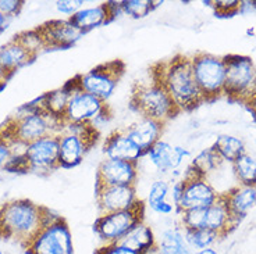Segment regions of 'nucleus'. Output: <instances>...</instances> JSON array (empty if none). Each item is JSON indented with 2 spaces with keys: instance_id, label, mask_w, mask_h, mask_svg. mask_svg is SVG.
<instances>
[{
  "instance_id": "nucleus-1",
  "label": "nucleus",
  "mask_w": 256,
  "mask_h": 254,
  "mask_svg": "<svg viewBox=\"0 0 256 254\" xmlns=\"http://www.w3.org/2000/svg\"><path fill=\"white\" fill-rule=\"evenodd\" d=\"M149 72L164 86L180 111H192L205 103L194 78L191 58L188 56L177 54L167 61H159L152 65Z\"/></svg>"
},
{
  "instance_id": "nucleus-2",
  "label": "nucleus",
  "mask_w": 256,
  "mask_h": 254,
  "mask_svg": "<svg viewBox=\"0 0 256 254\" xmlns=\"http://www.w3.org/2000/svg\"><path fill=\"white\" fill-rule=\"evenodd\" d=\"M58 214L28 199H17L0 206V238L26 245Z\"/></svg>"
},
{
  "instance_id": "nucleus-3",
  "label": "nucleus",
  "mask_w": 256,
  "mask_h": 254,
  "mask_svg": "<svg viewBox=\"0 0 256 254\" xmlns=\"http://www.w3.org/2000/svg\"><path fill=\"white\" fill-rule=\"evenodd\" d=\"M63 129V122L48 114L44 110L30 108L26 104L20 108L18 113L8 118L0 127V134L4 138L18 139L24 143L44 138L46 135L58 134Z\"/></svg>"
},
{
  "instance_id": "nucleus-4",
  "label": "nucleus",
  "mask_w": 256,
  "mask_h": 254,
  "mask_svg": "<svg viewBox=\"0 0 256 254\" xmlns=\"http://www.w3.org/2000/svg\"><path fill=\"white\" fill-rule=\"evenodd\" d=\"M131 107L141 117L166 124L181 111L176 106L164 86L150 76L148 82H136L131 93Z\"/></svg>"
},
{
  "instance_id": "nucleus-5",
  "label": "nucleus",
  "mask_w": 256,
  "mask_h": 254,
  "mask_svg": "<svg viewBox=\"0 0 256 254\" xmlns=\"http://www.w3.org/2000/svg\"><path fill=\"white\" fill-rule=\"evenodd\" d=\"M226 60L224 96L248 104L256 97V64L248 56L228 54Z\"/></svg>"
},
{
  "instance_id": "nucleus-6",
  "label": "nucleus",
  "mask_w": 256,
  "mask_h": 254,
  "mask_svg": "<svg viewBox=\"0 0 256 254\" xmlns=\"http://www.w3.org/2000/svg\"><path fill=\"white\" fill-rule=\"evenodd\" d=\"M58 135L60 168H72L81 164L99 138L96 127L90 124H63V129Z\"/></svg>"
},
{
  "instance_id": "nucleus-7",
  "label": "nucleus",
  "mask_w": 256,
  "mask_h": 254,
  "mask_svg": "<svg viewBox=\"0 0 256 254\" xmlns=\"http://www.w3.org/2000/svg\"><path fill=\"white\" fill-rule=\"evenodd\" d=\"M194 78L198 83L204 102L210 103L224 95L226 86V60L210 53H196L191 56Z\"/></svg>"
},
{
  "instance_id": "nucleus-8",
  "label": "nucleus",
  "mask_w": 256,
  "mask_h": 254,
  "mask_svg": "<svg viewBox=\"0 0 256 254\" xmlns=\"http://www.w3.org/2000/svg\"><path fill=\"white\" fill-rule=\"evenodd\" d=\"M26 254H74L70 227L62 216L48 223L26 248Z\"/></svg>"
},
{
  "instance_id": "nucleus-9",
  "label": "nucleus",
  "mask_w": 256,
  "mask_h": 254,
  "mask_svg": "<svg viewBox=\"0 0 256 254\" xmlns=\"http://www.w3.org/2000/svg\"><path fill=\"white\" fill-rule=\"evenodd\" d=\"M126 72V64L122 60H113L99 64L85 74L77 76L78 86L90 95L106 102L114 93L117 85Z\"/></svg>"
},
{
  "instance_id": "nucleus-10",
  "label": "nucleus",
  "mask_w": 256,
  "mask_h": 254,
  "mask_svg": "<svg viewBox=\"0 0 256 254\" xmlns=\"http://www.w3.org/2000/svg\"><path fill=\"white\" fill-rule=\"evenodd\" d=\"M144 216L145 204L141 200L134 209L100 214L94 224V231L103 245L118 243L135 224L144 220Z\"/></svg>"
},
{
  "instance_id": "nucleus-11",
  "label": "nucleus",
  "mask_w": 256,
  "mask_h": 254,
  "mask_svg": "<svg viewBox=\"0 0 256 254\" xmlns=\"http://www.w3.org/2000/svg\"><path fill=\"white\" fill-rule=\"evenodd\" d=\"M109 115V106L106 102L85 92L77 85L63 115V124H90L96 127L100 121H106Z\"/></svg>"
},
{
  "instance_id": "nucleus-12",
  "label": "nucleus",
  "mask_w": 256,
  "mask_h": 254,
  "mask_svg": "<svg viewBox=\"0 0 256 254\" xmlns=\"http://www.w3.org/2000/svg\"><path fill=\"white\" fill-rule=\"evenodd\" d=\"M184 192L177 206V213L194 209H206L218 202L222 193L210 184L209 178L199 175L192 167H190L182 177Z\"/></svg>"
},
{
  "instance_id": "nucleus-13",
  "label": "nucleus",
  "mask_w": 256,
  "mask_h": 254,
  "mask_svg": "<svg viewBox=\"0 0 256 254\" xmlns=\"http://www.w3.org/2000/svg\"><path fill=\"white\" fill-rule=\"evenodd\" d=\"M28 171L48 175L58 167V135L50 134L28 143L26 152Z\"/></svg>"
},
{
  "instance_id": "nucleus-14",
  "label": "nucleus",
  "mask_w": 256,
  "mask_h": 254,
  "mask_svg": "<svg viewBox=\"0 0 256 254\" xmlns=\"http://www.w3.org/2000/svg\"><path fill=\"white\" fill-rule=\"evenodd\" d=\"M96 203L100 214L134 209L141 202L135 185L130 186H95Z\"/></svg>"
},
{
  "instance_id": "nucleus-15",
  "label": "nucleus",
  "mask_w": 256,
  "mask_h": 254,
  "mask_svg": "<svg viewBox=\"0 0 256 254\" xmlns=\"http://www.w3.org/2000/svg\"><path fill=\"white\" fill-rule=\"evenodd\" d=\"M140 167L135 161L104 159L98 167L96 185L100 186H130L136 184Z\"/></svg>"
},
{
  "instance_id": "nucleus-16",
  "label": "nucleus",
  "mask_w": 256,
  "mask_h": 254,
  "mask_svg": "<svg viewBox=\"0 0 256 254\" xmlns=\"http://www.w3.org/2000/svg\"><path fill=\"white\" fill-rule=\"evenodd\" d=\"M120 14H122L120 1H104L96 6L82 7L68 19L85 35L86 32L113 21Z\"/></svg>"
},
{
  "instance_id": "nucleus-17",
  "label": "nucleus",
  "mask_w": 256,
  "mask_h": 254,
  "mask_svg": "<svg viewBox=\"0 0 256 254\" xmlns=\"http://www.w3.org/2000/svg\"><path fill=\"white\" fill-rule=\"evenodd\" d=\"M190 156L191 153L188 149L172 145L163 139H160L144 154V157H148L149 163L159 174H170L178 170L182 163L190 159Z\"/></svg>"
},
{
  "instance_id": "nucleus-18",
  "label": "nucleus",
  "mask_w": 256,
  "mask_h": 254,
  "mask_svg": "<svg viewBox=\"0 0 256 254\" xmlns=\"http://www.w3.org/2000/svg\"><path fill=\"white\" fill-rule=\"evenodd\" d=\"M45 40L48 50L50 49H67L76 45L84 33L70 19H50L36 28Z\"/></svg>"
},
{
  "instance_id": "nucleus-19",
  "label": "nucleus",
  "mask_w": 256,
  "mask_h": 254,
  "mask_svg": "<svg viewBox=\"0 0 256 254\" xmlns=\"http://www.w3.org/2000/svg\"><path fill=\"white\" fill-rule=\"evenodd\" d=\"M77 78L74 76L72 79L67 81L62 88L46 92L42 96L36 97L35 100L26 103V106L30 108H38V110H44L48 114L53 115L54 118L63 122V115L67 110L70 97L72 92L77 88Z\"/></svg>"
},
{
  "instance_id": "nucleus-20",
  "label": "nucleus",
  "mask_w": 256,
  "mask_h": 254,
  "mask_svg": "<svg viewBox=\"0 0 256 254\" xmlns=\"http://www.w3.org/2000/svg\"><path fill=\"white\" fill-rule=\"evenodd\" d=\"M236 227L256 209V185H240L222 193Z\"/></svg>"
},
{
  "instance_id": "nucleus-21",
  "label": "nucleus",
  "mask_w": 256,
  "mask_h": 254,
  "mask_svg": "<svg viewBox=\"0 0 256 254\" xmlns=\"http://www.w3.org/2000/svg\"><path fill=\"white\" fill-rule=\"evenodd\" d=\"M164 125L166 124L159 122V121L141 117L140 120L135 121L134 124H131L130 127L126 128L124 132L145 154L150 147L162 139Z\"/></svg>"
},
{
  "instance_id": "nucleus-22",
  "label": "nucleus",
  "mask_w": 256,
  "mask_h": 254,
  "mask_svg": "<svg viewBox=\"0 0 256 254\" xmlns=\"http://www.w3.org/2000/svg\"><path fill=\"white\" fill-rule=\"evenodd\" d=\"M103 154H104V159L126 160V161H135V163H140V160L144 157L141 149L128 138L124 129L113 131L106 138L104 145H103Z\"/></svg>"
},
{
  "instance_id": "nucleus-23",
  "label": "nucleus",
  "mask_w": 256,
  "mask_h": 254,
  "mask_svg": "<svg viewBox=\"0 0 256 254\" xmlns=\"http://www.w3.org/2000/svg\"><path fill=\"white\" fill-rule=\"evenodd\" d=\"M35 56L26 50L14 36L10 42L0 46V68L10 79L22 67L35 60Z\"/></svg>"
},
{
  "instance_id": "nucleus-24",
  "label": "nucleus",
  "mask_w": 256,
  "mask_h": 254,
  "mask_svg": "<svg viewBox=\"0 0 256 254\" xmlns=\"http://www.w3.org/2000/svg\"><path fill=\"white\" fill-rule=\"evenodd\" d=\"M236 225L232 223L230 211L227 207V203L224 200L223 195H220L216 203H213L205 209V217H204V228L209 229L212 232L218 234L220 238L228 235Z\"/></svg>"
},
{
  "instance_id": "nucleus-25",
  "label": "nucleus",
  "mask_w": 256,
  "mask_h": 254,
  "mask_svg": "<svg viewBox=\"0 0 256 254\" xmlns=\"http://www.w3.org/2000/svg\"><path fill=\"white\" fill-rule=\"evenodd\" d=\"M122 245L128 248L135 254H154L156 250V236L144 220L136 223L127 232V235L120 241Z\"/></svg>"
},
{
  "instance_id": "nucleus-26",
  "label": "nucleus",
  "mask_w": 256,
  "mask_h": 254,
  "mask_svg": "<svg viewBox=\"0 0 256 254\" xmlns=\"http://www.w3.org/2000/svg\"><path fill=\"white\" fill-rule=\"evenodd\" d=\"M154 254H194L186 243V229L181 224L162 231L159 239H156Z\"/></svg>"
},
{
  "instance_id": "nucleus-27",
  "label": "nucleus",
  "mask_w": 256,
  "mask_h": 254,
  "mask_svg": "<svg viewBox=\"0 0 256 254\" xmlns=\"http://www.w3.org/2000/svg\"><path fill=\"white\" fill-rule=\"evenodd\" d=\"M168 197H170V182L164 178L154 179L148 192V206L150 207V210L159 216L173 214L174 211H177V207L172 200H168Z\"/></svg>"
},
{
  "instance_id": "nucleus-28",
  "label": "nucleus",
  "mask_w": 256,
  "mask_h": 254,
  "mask_svg": "<svg viewBox=\"0 0 256 254\" xmlns=\"http://www.w3.org/2000/svg\"><path fill=\"white\" fill-rule=\"evenodd\" d=\"M212 147L218 152L224 163H230V164H232L241 154L246 152L245 142L236 135L228 134L218 135Z\"/></svg>"
},
{
  "instance_id": "nucleus-29",
  "label": "nucleus",
  "mask_w": 256,
  "mask_h": 254,
  "mask_svg": "<svg viewBox=\"0 0 256 254\" xmlns=\"http://www.w3.org/2000/svg\"><path fill=\"white\" fill-rule=\"evenodd\" d=\"M224 161L222 157L218 156V152L213 147H208L204 149L202 152H199L194 160H192L191 167L198 172L199 175L202 177H209L212 172L218 171V168L222 167Z\"/></svg>"
},
{
  "instance_id": "nucleus-30",
  "label": "nucleus",
  "mask_w": 256,
  "mask_h": 254,
  "mask_svg": "<svg viewBox=\"0 0 256 254\" xmlns=\"http://www.w3.org/2000/svg\"><path fill=\"white\" fill-rule=\"evenodd\" d=\"M231 165L238 184L256 185V159L252 154L245 152Z\"/></svg>"
},
{
  "instance_id": "nucleus-31",
  "label": "nucleus",
  "mask_w": 256,
  "mask_h": 254,
  "mask_svg": "<svg viewBox=\"0 0 256 254\" xmlns=\"http://www.w3.org/2000/svg\"><path fill=\"white\" fill-rule=\"evenodd\" d=\"M186 239L190 249L195 253L204 249L213 248L220 236L209 229H186Z\"/></svg>"
},
{
  "instance_id": "nucleus-32",
  "label": "nucleus",
  "mask_w": 256,
  "mask_h": 254,
  "mask_svg": "<svg viewBox=\"0 0 256 254\" xmlns=\"http://www.w3.org/2000/svg\"><path fill=\"white\" fill-rule=\"evenodd\" d=\"M159 4H162V1L154 0H122L120 1V8L124 15L140 19L149 15Z\"/></svg>"
},
{
  "instance_id": "nucleus-33",
  "label": "nucleus",
  "mask_w": 256,
  "mask_h": 254,
  "mask_svg": "<svg viewBox=\"0 0 256 254\" xmlns=\"http://www.w3.org/2000/svg\"><path fill=\"white\" fill-rule=\"evenodd\" d=\"M17 40H18L21 45L26 47V50L32 53L35 57H38V54L40 51L48 50V47L45 45V40L40 36L39 31L35 28V29H31V31H24L18 33L17 36Z\"/></svg>"
},
{
  "instance_id": "nucleus-34",
  "label": "nucleus",
  "mask_w": 256,
  "mask_h": 254,
  "mask_svg": "<svg viewBox=\"0 0 256 254\" xmlns=\"http://www.w3.org/2000/svg\"><path fill=\"white\" fill-rule=\"evenodd\" d=\"M209 3L220 17H232L240 13L241 7V0H213Z\"/></svg>"
},
{
  "instance_id": "nucleus-35",
  "label": "nucleus",
  "mask_w": 256,
  "mask_h": 254,
  "mask_svg": "<svg viewBox=\"0 0 256 254\" xmlns=\"http://www.w3.org/2000/svg\"><path fill=\"white\" fill-rule=\"evenodd\" d=\"M22 0H0V13L6 15L7 18H13L16 15H18L24 7Z\"/></svg>"
},
{
  "instance_id": "nucleus-36",
  "label": "nucleus",
  "mask_w": 256,
  "mask_h": 254,
  "mask_svg": "<svg viewBox=\"0 0 256 254\" xmlns=\"http://www.w3.org/2000/svg\"><path fill=\"white\" fill-rule=\"evenodd\" d=\"M84 4H85L84 0H58L56 1V8H58V13L66 14L70 18L71 15H74L82 8Z\"/></svg>"
},
{
  "instance_id": "nucleus-37",
  "label": "nucleus",
  "mask_w": 256,
  "mask_h": 254,
  "mask_svg": "<svg viewBox=\"0 0 256 254\" xmlns=\"http://www.w3.org/2000/svg\"><path fill=\"white\" fill-rule=\"evenodd\" d=\"M95 254H135L132 253L128 248H126L124 245L118 243H110V245H103L102 248H99L96 250Z\"/></svg>"
},
{
  "instance_id": "nucleus-38",
  "label": "nucleus",
  "mask_w": 256,
  "mask_h": 254,
  "mask_svg": "<svg viewBox=\"0 0 256 254\" xmlns=\"http://www.w3.org/2000/svg\"><path fill=\"white\" fill-rule=\"evenodd\" d=\"M12 159V150L7 139L0 134V168H4L8 160Z\"/></svg>"
},
{
  "instance_id": "nucleus-39",
  "label": "nucleus",
  "mask_w": 256,
  "mask_h": 254,
  "mask_svg": "<svg viewBox=\"0 0 256 254\" xmlns=\"http://www.w3.org/2000/svg\"><path fill=\"white\" fill-rule=\"evenodd\" d=\"M256 11V0H241L240 13H254Z\"/></svg>"
},
{
  "instance_id": "nucleus-40",
  "label": "nucleus",
  "mask_w": 256,
  "mask_h": 254,
  "mask_svg": "<svg viewBox=\"0 0 256 254\" xmlns=\"http://www.w3.org/2000/svg\"><path fill=\"white\" fill-rule=\"evenodd\" d=\"M8 21L10 19L7 18L6 15H3V14L0 13V33H3V32L6 31L7 26H8Z\"/></svg>"
},
{
  "instance_id": "nucleus-41",
  "label": "nucleus",
  "mask_w": 256,
  "mask_h": 254,
  "mask_svg": "<svg viewBox=\"0 0 256 254\" xmlns=\"http://www.w3.org/2000/svg\"><path fill=\"white\" fill-rule=\"evenodd\" d=\"M7 81H8V78H7V75L2 71V68H0V90L4 89V86L7 85Z\"/></svg>"
},
{
  "instance_id": "nucleus-42",
  "label": "nucleus",
  "mask_w": 256,
  "mask_h": 254,
  "mask_svg": "<svg viewBox=\"0 0 256 254\" xmlns=\"http://www.w3.org/2000/svg\"><path fill=\"white\" fill-rule=\"evenodd\" d=\"M194 254H218V250H214L213 248L204 249V250H199V252H195Z\"/></svg>"
},
{
  "instance_id": "nucleus-43",
  "label": "nucleus",
  "mask_w": 256,
  "mask_h": 254,
  "mask_svg": "<svg viewBox=\"0 0 256 254\" xmlns=\"http://www.w3.org/2000/svg\"><path fill=\"white\" fill-rule=\"evenodd\" d=\"M246 106H248V107L250 108V111L254 113V115H255V118H256V97H255V99H254V100H250V102L248 103Z\"/></svg>"
},
{
  "instance_id": "nucleus-44",
  "label": "nucleus",
  "mask_w": 256,
  "mask_h": 254,
  "mask_svg": "<svg viewBox=\"0 0 256 254\" xmlns=\"http://www.w3.org/2000/svg\"><path fill=\"white\" fill-rule=\"evenodd\" d=\"M0 254H6V253H4V252H3V250H0Z\"/></svg>"
}]
</instances>
